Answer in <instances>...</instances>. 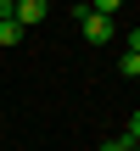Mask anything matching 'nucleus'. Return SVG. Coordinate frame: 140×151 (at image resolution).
Returning a JSON list of instances; mask_svg holds the SVG:
<instances>
[{"instance_id":"obj_1","label":"nucleus","mask_w":140,"mask_h":151,"mask_svg":"<svg viewBox=\"0 0 140 151\" xmlns=\"http://www.w3.org/2000/svg\"><path fill=\"white\" fill-rule=\"evenodd\" d=\"M79 28H84V39H90V45H107V39L118 34V28H112V17H95L90 6H79Z\"/></svg>"},{"instance_id":"obj_2","label":"nucleus","mask_w":140,"mask_h":151,"mask_svg":"<svg viewBox=\"0 0 140 151\" xmlns=\"http://www.w3.org/2000/svg\"><path fill=\"white\" fill-rule=\"evenodd\" d=\"M45 17H51L45 0H17V6H11V22H17V28H34V22H45Z\"/></svg>"},{"instance_id":"obj_3","label":"nucleus","mask_w":140,"mask_h":151,"mask_svg":"<svg viewBox=\"0 0 140 151\" xmlns=\"http://www.w3.org/2000/svg\"><path fill=\"white\" fill-rule=\"evenodd\" d=\"M0 45H6V50H11V45H22V28H17V22H11V17H6V22H0Z\"/></svg>"},{"instance_id":"obj_4","label":"nucleus","mask_w":140,"mask_h":151,"mask_svg":"<svg viewBox=\"0 0 140 151\" xmlns=\"http://www.w3.org/2000/svg\"><path fill=\"white\" fill-rule=\"evenodd\" d=\"M118 73H123V78H140V56H123V62H118Z\"/></svg>"},{"instance_id":"obj_5","label":"nucleus","mask_w":140,"mask_h":151,"mask_svg":"<svg viewBox=\"0 0 140 151\" xmlns=\"http://www.w3.org/2000/svg\"><path fill=\"white\" fill-rule=\"evenodd\" d=\"M123 140H129V146H140V112L129 118V129H123Z\"/></svg>"},{"instance_id":"obj_6","label":"nucleus","mask_w":140,"mask_h":151,"mask_svg":"<svg viewBox=\"0 0 140 151\" xmlns=\"http://www.w3.org/2000/svg\"><path fill=\"white\" fill-rule=\"evenodd\" d=\"M123 45H129V56H140V22L129 28V39H123Z\"/></svg>"},{"instance_id":"obj_7","label":"nucleus","mask_w":140,"mask_h":151,"mask_svg":"<svg viewBox=\"0 0 140 151\" xmlns=\"http://www.w3.org/2000/svg\"><path fill=\"white\" fill-rule=\"evenodd\" d=\"M101 151H129V140L118 134V140H101Z\"/></svg>"},{"instance_id":"obj_8","label":"nucleus","mask_w":140,"mask_h":151,"mask_svg":"<svg viewBox=\"0 0 140 151\" xmlns=\"http://www.w3.org/2000/svg\"><path fill=\"white\" fill-rule=\"evenodd\" d=\"M129 151H140V146H129Z\"/></svg>"}]
</instances>
